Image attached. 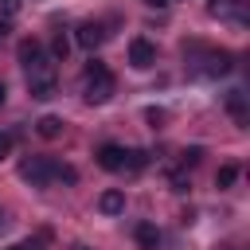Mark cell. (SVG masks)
<instances>
[{
	"label": "cell",
	"instance_id": "1",
	"mask_svg": "<svg viewBox=\"0 0 250 250\" xmlns=\"http://www.w3.org/2000/svg\"><path fill=\"white\" fill-rule=\"evenodd\" d=\"M20 180H23V184H31V188H51L55 180L74 184V180H78V172H74L70 164L51 160V156H27V160L20 164Z\"/></svg>",
	"mask_w": 250,
	"mask_h": 250
},
{
	"label": "cell",
	"instance_id": "2",
	"mask_svg": "<svg viewBox=\"0 0 250 250\" xmlns=\"http://www.w3.org/2000/svg\"><path fill=\"white\" fill-rule=\"evenodd\" d=\"M113 90H117V82H113L109 66H105L102 59H90L86 70H82V98H86L90 105H102V102L113 98Z\"/></svg>",
	"mask_w": 250,
	"mask_h": 250
},
{
	"label": "cell",
	"instance_id": "3",
	"mask_svg": "<svg viewBox=\"0 0 250 250\" xmlns=\"http://www.w3.org/2000/svg\"><path fill=\"white\" fill-rule=\"evenodd\" d=\"M20 66H23V74L31 78V74L55 70V59L47 55V47H43L39 39H23V43H20Z\"/></svg>",
	"mask_w": 250,
	"mask_h": 250
},
{
	"label": "cell",
	"instance_id": "4",
	"mask_svg": "<svg viewBox=\"0 0 250 250\" xmlns=\"http://www.w3.org/2000/svg\"><path fill=\"white\" fill-rule=\"evenodd\" d=\"M102 39H105V27H102L98 20H86V23H78V27H74V43H78L82 51H90V55L102 47Z\"/></svg>",
	"mask_w": 250,
	"mask_h": 250
},
{
	"label": "cell",
	"instance_id": "5",
	"mask_svg": "<svg viewBox=\"0 0 250 250\" xmlns=\"http://www.w3.org/2000/svg\"><path fill=\"white\" fill-rule=\"evenodd\" d=\"M129 62H133L137 70H148V66L156 62V43L145 39V35H137V39L129 43Z\"/></svg>",
	"mask_w": 250,
	"mask_h": 250
},
{
	"label": "cell",
	"instance_id": "6",
	"mask_svg": "<svg viewBox=\"0 0 250 250\" xmlns=\"http://www.w3.org/2000/svg\"><path fill=\"white\" fill-rule=\"evenodd\" d=\"M27 90H31V98L51 102V98L59 94V78H55V70H47V74H31V78H27Z\"/></svg>",
	"mask_w": 250,
	"mask_h": 250
},
{
	"label": "cell",
	"instance_id": "7",
	"mask_svg": "<svg viewBox=\"0 0 250 250\" xmlns=\"http://www.w3.org/2000/svg\"><path fill=\"white\" fill-rule=\"evenodd\" d=\"M98 164L105 172H125V148L121 145H102L98 148Z\"/></svg>",
	"mask_w": 250,
	"mask_h": 250
},
{
	"label": "cell",
	"instance_id": "8",
	"mask_svg": "<svg viewBox=\"0 0 250 250\" xmlns=\"http://www.w3.org/2000/svg\"><path fill=\"white\" fill-rule=\"evenodd\" d=\"M207 12L215 20H234L242 23V0H207Z\"/></svg>",
	"mask_w": 250,
	"mask_h": 250
},
{
	"label": "cell",
	"instance_id": "9",
	"mask_svg": "<svg viewBox=\"0 0 250 250\" xmlns=\"http://www.w3.org/2000/svg\"><path fill=\"white\" fill-rule=\"evenodd\" d=\"M227 70H230V55H227V51H211V55L203 59V66H199L203 78H219V74H227Z\"/></svg>",
	"mask_w": 250,
	"mask_h": 250
},
{
	"label": "cell",
	"instance_id": "10",
	"mask_svg": "<svg viewBox=\"0 0 250 250\" xmlns=\"http://www.w3.org/2000/svg\"><path fill=\"white\" fill-rule=\"evenodd\" d=\"M98 211H102V215H121V211H125V191H117V188L102 191V195H98Z\"/></svg>",
	"mask_w": 250,
	"mask_h": 250
},
{
	"label": "cell",
	"instance_id": "11",
	"mask_svg": "<svg viewBox=\"0 0 250 250\" xmlns=\"http://www.w3.org/2000/svg\"><path fill=\"white\" fill-rule=\"evenodd\" d=\"M133 238H137L141 250H156V246H160V230H156V223H137V227H133Z\"/></svg>",
	"mask_w": 250,
	"mask_h": 250
},
{
	"label": "cell",
	"instance_id": "12",
	"mask_svg": "<svg viewBox=\"0 0 250 250\" xmlns=\"http://www.w3.org/2000/svg\"><path fill=\"white\" fill-rule=\"evenodd\" d=\"M35 133H39L43 141H55V137L62 133V117H55V113H43V117L35 121Z\"/></svg>",
	"mask_w": 250,
	"mask_h": 250
},
{
	"label": "cell",
	"instance_id": "13",
	"mask_svg": "<svg viewBox=\"0 0 250 250\" xmlns=\"http://www.w3.org/2000/svg\"><path fill=\"white\" fill-rule=\"evenodd\" d=\"M227 113H230L238 125H246V98H242V90H230V94H227Z\"/></svg>",
	"mask_w": 250,
	"mask_h": 250
},
{
	"label": "cell",
	"instance_id": "14",
	"mask_svg": "<svg viewBox=\"0 0 250 250\" xmlns=\"http://www.w3.org/2000/svg\"><path fill=\"white\" fill-rule=\"evenodd\" d=\"M234 180H238V164H223V168L215 172V184H219V188H230Z\"/></svg>",
	"mask_w": 250,
	"mask_h": 250
},
{
	"label": "cell",
	"instance_id": "15",
	"mask_svg": "<svg viewBox=\"0 0 250 250\" xmlns=\"http://www.w3.org/2000/svg\"><path fill=\"white\" fill-rule=\"evenodd\" d=\"M66 51H70V43H66L62 35H55V39H51V51H47V55H51L55 62H62V59H66Z\"/></svg>",
	"mask_w": 250,
	"mask_h": 250
},
{
	"label": "cell",
	"instance_id": "16",
	"mask_svg": "<svg viewBox=\"0 0 250 250\" xmlns=\"http://www.w3.org/2000/svg\"><path fill=\"white\" fill-rule=\"evenodd\" d=\"M199 156H203V148H199V145H191V148H184V152H180V164H184V168H191V164H199Z\"/></svg>",
	"mask_w": 250,
	"mask_h": 250
},
{
	"label": "cell",
	"instance_id": "17",
	"mask_svg": "<svg viewBox=\"0 0 250 250\" xmlns=\"http://www.w3.org/2000/svg\"><path fill=\"white\" fill-rule=\"evenodd\" d=\"M43 242H47V234H39V238H23V242H12L8 250H43Z\"/></svg>",
	"mask_w": 250,
	"mask_h": 250
},
{
	"label": "cell",
	"instance_id": "18",
	"mask_svg": "<svg viewBox=\"0 0 250 250\" xmlns=\"http://www.w3.org/2000/svg\"><path fill=\"white\" fill-rule=\"evenodd\" d=\"M168 184H172V191H188L191 184H188V172H168Z\"/></svg>",
	"mask_w": 250,
	"mask_h": 250
},
{
	"label": "cell",
	"instance_id": "19",
	"mask_svg": "<svg viewBox=\"0 0 250 250\" xmlns=\"http://www.w3.org/2000/svg\"><path fill=\"white\" fill-rule=\"evenodd\" d=\"M20 8H23V0H0V20H12Z\"/></svg>",
	"mask_w": 250,
	"mask_h": 250
},
{
	"label": "cell",
	"instance_id": "20",
	"mask_svg": "<svg viewBox=\"0 0 250 250\" xmlns=\"http://www.w3.org/2000/svg\"><path fill=\"white\" fill-rule=\"evenodd\" d=\"M164 117H168V113H164V109H156V105H148V109H145V121H148L152 129H156V125H164Z\"/></svg>",
	"mask_w": 250,
	"mask_h": 250
},
{
	"label": "cell",
	"instance_id": "21",
	"mask_svg": "<svg viewBox=\"0 0 250 250\" xmlns=\"http://www.w3.org/2000/svg\"><path fill=\"white\" fill-rule=\"evenodd\" d=\"M12 156V133H0V160Z\"/></svg>",
	"mask_w": 250,
	"mask_h": 250
},
{
	"label": "cell",
	"instance_id": "22",
	"mask_svg": "<svg viewBox=\"0 0 250 250\" xmlns=\"http://www.w3.org/2000/svg\"><path fill=\"white\" fill-rule=\"evenodd\" d=\"M145 4H148V8H168L172 0H145Z\"/></svg>",
	"mask_w": 250,
	"mask_h": 250
},
{
	"label": "cell",
	"instance_id": "23",
	"mask_svg": "<svg viewBox=\"0 0 250 250\" xmlns=\"http://www.w3.org/2000/svg\"><path fill=\"white\" fill-rule=\"evenodd\" d=\"M4 35H8V20H0V39H4Z\"/></svg>",
	"mask_w": 250,
	"mask_h": 250
},
{
	"label": "cell",
	"instance_id": "24",
	"mask_svg": "<svg viewBox=\"0 0 250 250\" xmlns=\"http://www.w3.org/2000/svg\"><path fill=\"white\" fill-rule=\"evenodd\" d=\"M4 98H8V90H4V82H0V105H4Z\"/></svg>",
	"mask_w": 250,
	"mask_h": 250
},
{
	"label": "cell",
	"instance_id": "25",
	"mask_svg": "<svg viewBox=\"0 0 250 250\" xmlns=\"http://www.w3.org/2000/svg\"><path fill=\"white\" fill-rule=\"evenodd\" d=\"M74 250H90V246H74Z\"/></svg>",
	"mask_w": 250,
	"mask_h": 250
}]
</instances>
